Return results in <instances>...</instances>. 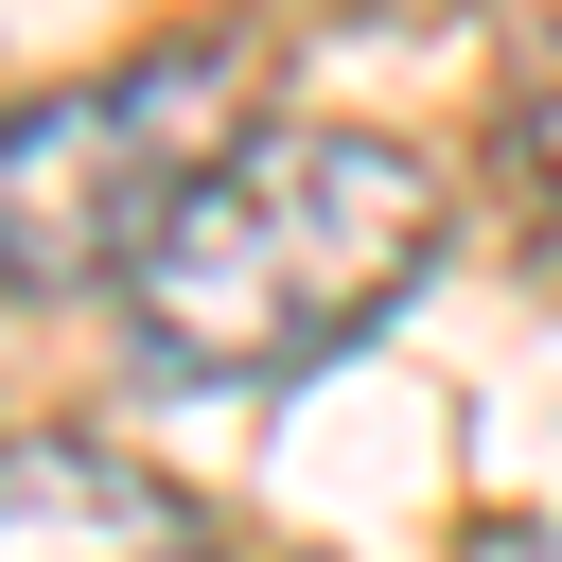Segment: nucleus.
I'll return each mask as SVG.
<instances>
[{"instance_id": "1", "label": "nucleus", "mask_w": 562, "mask_h": 562, "mask_svg": "<svg viewBox=\"0 0 562 562\" xmlns=\"http://www.w3.org/2000/svg\"><path fill=\"white\" fill-rule=\"evenodd\" d=\"M439 263V158L422 140H369V123H263L193 176V211L140 246L123 316L158 369H211V386H263V369H316L351 351L404 281Z\"/></svg>"}, {"instance_id": "2", "label": "nucleus", "mask_w": 562, "mask_h": 562, "mask_svg": "<svg viewBox=\"0 0 562 562\" xmlns=\"http://www.w3.org/2000/svg\"><path fill=\"white\" fill-rule=\"evenodd\" d=\"M228 105H246V70H228L211 35L123 53V70H88V88H35L18 140H0V263H18L35 299L140 281V246H158V228L193 211V176L228 158Z\"/></svg>"}, {"instance_id": "3", "label": "nucleus", "mask_w": 562, "mask_h": 562, "mask_svg": "<svg viewBox=\"0 0 562 562\" xmlns=\"http://www.w3.org/2000/svg\"><path fill=\"white\" fill-rule=\"evenodd\" d=\"M0 562H228V544H211V509L158 492L140 457L35 422V439L0 457Z\"/></svg>"}, {"instance_id": "4", "label": "nucleus", "mask_w": 562, "mask_h": 562, "mask_svg": "<svg viewBox=\"0 0 562 562\" xmlns=\"http://www.w3.org/2000/svg\"><path fill=\"white\" fill-rule=\"evenodd\" d=\"M509 228H527V263L562 281V88L527 105V140H509Z\"/></svg>"}]
</instances>
